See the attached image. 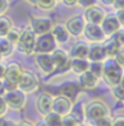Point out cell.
Returning <instances> with one entry per match:
<instances>
[{
    "mask_svg": "<svg viewBox=\"0 0 124 126\" xmlns=\"http://www.w3.org/2000/svg\"><path fill=\"white\" fill-rule=\"evenodd\" d=\"M122 68L117 64V62L113 58H109L104 62V72L102 77L109 82L111 86H116L121 82L122 79Z\"/></svg>",
    "mask_w": 124,
    "mask_h": 126,
    "instance_id": "6da1fadb",
    "label": "cell"
},
{
    "mask_svg": "<svg viewBox=\"0 0 124 126\" xmlns=\"http://www.w3.org/2000/svg\"><path fill=\"white\" fill-rule=\"evenodd\" d=\"M21 74H22V68L19 67L18 63H10L6 67L5 77L2 79L4 86H5V90L6 91H11V90L17 89L18 81H19V78H21Z\"/></svg>",
    "mask_w": 124,
    "mask_h": 126,
    "instance_id": "7a4b0ae2",
    "label": "cell"
},
{
    "mask_svg": "<svg viewBox=\"0 0 124 126\" xmlns=\"http://www.w3.org/2000/svg\"><path fill=\"white\" fill-rule=\"evenodd\" d=\"M57 48V41L54 40L52 33H45L41 35H36L35 38V53H51Z\"/></svg>",
    "mask_w": 124,
    "mask_h": 126,
    "instance_id": "3957f363",
    "label": "cell"
},
{
    "mask_svg": "<svg viewBox=\"0 0 124 126\" xmlns=\"http://www.w3.org/2000/svg\"><path fill=\"white\" fill-rule=\"evenodd\" d=\"M2 97H4V99L6 102V106H9L12 109L22 110L27 104V96L19 89L6 91Z\"/></svg>",
    "mask_w": 124,
    "mask_h": 126,
    "instance_id": "277c9868",
    "label": "cell"
},
{
    "mask_svg": "<svg viewBox=\"0 0 124 126\" xmlns=\"http://www.w3.org/2000/svg\"><path fill=\"white\" fill-rule=\"evenodd\" d=\"M37 86H39V81L35 74L30 70H22L17 89H19L24 94H30L37 89Z\"/></svg>",
    "mask_w": 124,
    "mask_h": 126,
    "instance_id": "5b68a950",
    "label": "cell"
},
{
    "mask_svg": "<svg viewBox=\"0 0 124 126\" xmlns=\"http://www.w3.org/2000/svg\"><path fill=\"white\" fill-rule=\"evenodd\" d=\"M109 115V108L105 103L100 101H93L90 102L86 108V116L90 123H95L102 116Z\"/></svg>",
    "mask_w": 124,
    "mask_h": 126,
    "instance_id": "8992f818",
    "label": "cell"
},
{
    "mask_svg": "<svg viewBox=\"0 0 124 126\" xmlns=\"http://www.w3.org/2000/svg\"><path fill=\"white\" fill-rule=\"evenodd\" d=\"M35 38H36V35L33 33L31 29H25V31L21 32V36H19V40L17 43L18 50L24 55L34 53Z\"/></svg>",
    "mask_w": 124,
    "mask_h": 126,
    "instance_id": "52a82bcc",
    "label": "cell"
},
{
    "mask_svg": "<svg viewBox=\"0 0 124 126\" xmlns=\"http://www.w3.org/2000/svg\"><path fill=\"white\" fill-rule=\"evenodd\" d=\"M86 23H87V22H86L84 17L81 15H77V16L71 17V18L66 22L65 27H66V29L69 32L70 36L79 38V36L83 35V31H84Z\"/></svg>",
    "mask_w": 124,
    "mask_h": 126,
    "instance_id": "ba28073f",
    "label": "cell"
},
{
    "mask_svg": "<svg viewBox=\"0 0 124 126\" xmlns=\"http://www.w3.org/2000/svg\"><path fill=\"white\" fill-rule=\"evenodd\" d=\"M52 111H56L57 114H59L62 116L69 115L72 111V99H70L65 96H62V94L53 98Z\"/></svg>",
    "mask_w": 124,
    "mask_h": 126,
    "instance_id": "9c48e42d",
    "label": "cell"
},
{
    "mask_svg": "<svg viewBox=\"0 0 124 126\" xmlns=\"http://www.w3.org/2000/svg\"><path fill=\"white\" fill-rule=\"evenodd\" d=\"M83 35L92 43H102L106 39V35L104 34V32L101 29L100 24H93V23H86L84 26V31Z\"/></svg>",
    "mask_w": 124,
    "mask_h": 126,
    "instance_id": "30bf717a",
    "label": "cell"
},
{
    "mask_svg": "<svg viewBox=\"0 0 124 126\" xmlns=\"http://www.w3.org/2000/svg\"><path fill=\"white\" fill-rule=\"evenodd\" d=\"M31 31L35 35H41L45 33H49L53 28V22L52 19L46 18V17H41V18H33L30 22Z\"/></svg>",
    "mask_w": 124,
    "mask_h": 126,
    "instance_id": "8fae6325",
    "label": "cell"
},
{
    "mask_svg": "<svg viewBox=\"0 0 124 126\" xmlns=\"http://www.w3.org/2000/svg\"><path fill=\"white\" fill-rule=\"evenodd\" d=\"M100 27L106 36H111L118 29H121V24H119L116 15H106L104 17L102 22L100 23Z\"/></svg>",
    "mask_w": 124,
    "mask_h": 126,
    "instance_id": "7c38bea8",
    "label": "cell"
},
{
    "mask_svg": "<svg viewBox=\"0 0 124 126\" xmlns=\"http://www.w3.org/2000/svg\"><path fill=\"white\" fill-rule=\"evenodd\" d=\"M35 63L39 67V69L45 74H49L56 69L53 61H52V57H51V53H36Z\"/></svg>",
    "mask_w": 124,
    "mask_h": 126,
    "instance_id": "4fadbf2b",
    "label": "cell"
},
{
    "mask_svg": "<svg viewBox=\"0 0 124 126\" xmlns=\"http://www.w3.org/2000/svg\"><path fill=\"white\" fill-rule=\"evenodd\" d=\"M106 16L105 11L100 7H98L96 5L90 6L88 9H86V14H84V19L87 23H93V24H100L104 19V17Z\"/></svg>",
    "mask_w": 124,
    "mask_h": 126,
    "instance_id": "5bb4252c",
    "label": "cell"
},
{
    "mask_svg": "<svg viewBox=\"0 0 124 126\" xmlns=\"http://www.w3.org/2000/svg\"><path fill=\"white\" fill-rule=\"evenodd\" d=\"M78 81H79V86H81L83 90H87V91L94 90V89L98 86V84H99V79L96 78L94 74H92L89 70H87V72L79 74Z\"/></svg>",
    "mask_w": 124,
    "mask_h": 126,
    "instance_id": "9a60e30c",
    "label": "cell"
},
{
    "mask_svg": "<svg viewBox=\"0 0 124 126\" xmlns=\"http://www.w3.org/2000/svg\"><path fill=\"white\" fill-rule=\"evenodd\" d=\"M52 103H53V96L47 94V92L42 94L39 97L37 104H36L39 113H40L41 115L46 116L49 111H52Z\"/></svg>",
    "mask_w": 124,
    "mask_h": 126,
    "instance_id": "2e32d148",
    "label": "cell"
},
{
    "mask_svg": "<svg viewBox=\"0 0 124 126\" xmlns=\"http://www.w3.org/2000/svg\"><path fill=\"white\" fill-rule=\"evenodd\" d=\"M51 57H52V61H53L56 69H63L69 64V56L63 50L56 48L53 52H51Z\"/></svg>",
    "mask_w": 124,
    "mask_h": 126,
    "instance_id": "e0dca14e",
    "label": "cell"
},
{
    "mask_svg": "<svg viewBox=\"0 0 124 126\" xmlns=\"http://www.w3.org/2000/svg\"><path fill=\"white\" fill-rule=\"evenodd\" d=\"M51 33H52L54 40L57 41V44H65L70 40V34H69V32H68L66 27L64 24L53 26Z\"/></svg>",
    "mask_w": 124,
    "mask_h": 126,
    "instance_id": "ac0fdd59",
    "label": "cell"
},
{
    "mask_svg": "<svg viewBox=\"0 0 124 126\" xmlns=\"http://www.w3.org/2000/svg\"><path fill=\"white\" fill-rule=\"evenodd\" d=\"M87 58H88V61H90V62L105 61L106 55H105L104 47L100 46V45H93V46H90L89 47V51H88Z\"/></svg>",
    "mask_w": 124,
    "mask_h": 126,
    "instance_id": "d6986e66",
    "label": "cell"
},
{
    "mask_svg": "<svg viewBox=\"0 0 124 126\" xmlns=\"http://www.w3.org/2000/svg\"><path fill=\"white\" fill-rule=\"evenodd\" d=\"M70 65L76 74H82L89 69V61L87 58H72Z\"/></svg>",
    "mask_w": 124,
    "mask_h": 126,
    "instance_id": "ffe728a7",
    "label": "cell"
},
{
    "mask_svg": "<svg viewBox=\"0 0 124 126\" xmlns=\"http://www.w3.org/2000/svg\"><path fill=\"white\" fill-rule=\"evenodd\" d=\"M88 51H89V46L84 43H77L76 45L70 51V56L71 58H87L88 56Z\"/></svg>",
    "mask_w": 124,
    "mask_h": 126,
    "instance_id": "44dd1931",
    "label": "cell"
},
{
    "mask_svg": "<svg viewBox=\"0 0 124 126\" xmlns=\"http://www.w3.org/2000/svg\"><path fill=\"white\" fill-rule=\"evenodd\" d=\"M59 94H62V96H65V97H68V98H70V99H75L76 98V96L79 94V87H78L76 84H66V85H64L62 89L59 90Z\"/></svg>",
    "mask_w": 124,
    "mask_h": 126,
    "instance_id": "7402d4cb",
    "label": "cell"
},
{
    "mask_svg": "<svg viewBox=\"0 0 124 126\" xmlns=\"http://www.w3.org/2000/svg\"><path fill=\"white\" fill-rule=\"evenodd\" d=\"M102 47H104V51H105L106 57H109V58H113V57L117 55V52L121 50V46H119L113 39L107 40V41L104 44Z\"/></svg>",
    "mask_w": 124,
    "mask_h": 126,
    "instance_id": "603a6c76",
    "label": "cell"
},
{
    "mask_svg": "<svg viewBox=\"0 0 124 126\" xmlns=\"http://www.w3.org/2000/svg\"><path fill=\"white\" fill-rule=\"evenodd\" d=\"M13 45L5 38V36H0V55L1 57H7L12 53Z\"/></svg>",
    "mask_w": 124,
    "mask_h": 126,
    "instance_id": "cb8c5ba5",
    "label": "cell"
},
{
    "mask_svg": "<svg viewBox=\"0 0 124 126\" xmlns=\"http://www.w3.org/2000/svg\"><path fill=\"white\" fill-rule=\"evenodd\" d=\"M62 120L63 116L56 111H49L45 116V121L48 126H62Z\"/></svg>",
    "mask_w": 124,
    "mask_h": 126,
    "instance_id": "d4e9b609",
    "label": "cell"
},
{
    "mask_svg": "<svg viewBox=\"0 0 124 126\" xmlns=\"http://www.w3.org/2000/svg\"><path fill=\"white\" fill-rule=\"evenodd\" d=\"M92 74H94L98 79L102 78V72H104V61H95L89 62V69Z\"/></svg>",
    "mask_w": 124,
    "mask_h": 126,
    "instance_id": "484cf974",
    "label": "cell"
},
{
    "mask_svg": "<svg viewBox=\"0 0 124 126\" xmlns=\"http://www.w3.org/2000/svg\"><path fill=\"white\" fill-rule=\"evenodd\" d=\"M13 27L12 21L6 16H0V36H5L9 31Z\"/></svg>",
    "mask_w": 124,
    "mask_h": 126,
    "instance_id": "4316f807",
    "label": "cell"
},
{
    "mask_svg": "<svg viewBox=\"0 0 124 126\" xmlns=\"http://www.w3.org/2000/svg\"><path fill=\"white\" fill-rule=\"evenodd\" d=\"M19 36H21V32L18 31V29H16V28H13V27L5 35V38H6L12 45H17V43H18V40H19Z\"/></svg>",
    "mask_w": 124,
    "mask_h": 126,
    "instance_id": "83f0119b",
    "label": "cell"
},
{
    "mask_svg": "<svg viewBox=\"0 0 124 126\" xmlns=\"http://www.w3.org/2000/svg\"><path fill=\"white\" fill-rule=\"evenodd\" d=\"M57 4V0H37L36 1V5L41 9V10H45V11H48V10H52Z\"/></svg>",
    "mask_w": 124,
    "mask_h": 126,
    "instance_id": "f1b7e54d",
    "label": "cell"
},
{
    "mask_svg": "<svg viewBox=\"0 0 124 126\" xmlns=\"http://www.w3.org/2000/svg\"><path fill=\"white\" fill-rule=\"evenodd\" d=\"M79 120H78L76 116L69 114V115H65L63 116V120H62V126H77L79 125Z\"/></svg>",
    "mask_w": 124,
    "mask_h": 126,
    "instance_id": "f546056e",
    "label": "cell"
},
{
    "mask_svg": "<svg viewBox=\"0 0 124 126\" xmlns=\"http://www.w3.org/2000/svg\"><path fill=\"white\" fill-rule=\"evenodd\" d=\"M111 36H112V39H113L121 47L124 46V31L118 29V31L116 32L113 35H111Z\"/></svg>",
    "mask_w": 124,
    "mask_h": 126,
    "instance_id": "4dcf8cb0",
    "label": "cell"
},
{
    "mask_svg": "<svg viewBox=\"0 0 124 126\" xmlns=\"http://www.w3.org/2000/svg\"><path fill=\"white\" fill-rule=\"evenodd\" d=\"M114 89H113V94L114 96L121 101V102H123L124 103V87L121 85V84H118V85H116V86H113Z\"/></svg>",
    "mask_w": 124,
    "mask_h": 126,
    "instance_id": "1f68e13d",
    "label": "cell"
},
{
    "mask_svg": "<svg viewBox=\"0 0 124 126\" xmlns=\"http://www.w3.org/2000/svg\"><path fill=\"white\" fill-rule=\"evenodd\" d=\"M112 123H113V120L110 118V115H106V116H102L99 120H96L95 126H112Z\"/></svg>",
    "mask_w": 124,
    "mask_h": 126,
    "instance_id": "d6a6232c",
    "label": "cell"
},
{
    "mask_svg": "<svg viewBox=\"0 0 124 126\" xmlns=\"http://www.w3.org/2000/svg\"><path fill=\"white\" fill-rule=\"evenodd\" d=\"M113 60L117 62V64L123 69L124 68V51H122V50H119L118 52H117V55L113 57Z\"/></svg>",
    "mask_w": 124,
    "mask_h": 126,
    "instance_id": "836d02e7",
    "label": "cell"
},
{
    "mask_svg": "<svg viewBox=\"0 0 124 126\" xmlns=\"http://www.w3.org/2000/svg\"><path fill=\"white\" fill-rule=\"evenodd\" d=\"M77 4L81 7L88 9V7H90V6L96 5V0H77Z\"/></svg>",
    "mask_w": 124,
    "mask_h": 126,
    "instance_id": "e575fe53",
    "label": "cell"
},
{
    "mask_svg": "<svg viewBox=\"0 0 124 126\" xmlns=\"http://www.w3.org/2000/svg\"><path fill=\"white\" fill-rule=\"evenodd\" d=\"M9 7H10L9 0H0V16L5 15L6 11L9 10Z\"/></svg>",
    "mask_w": 124,
    "mask_h": 126,
    "instance_id": "d590c367",
    "label": "cell"
},
{
    "mask_svg": "<svg viewBox=\"0 0 124 126\" xmlns=\"http://www.w3.org/2000/svg\"><path fill=\"white\" fill-rule=\"evenodd\" d=\"M6 102H5V99H4V97L2 96H0V118H2L4 115H5V113H6Z\"/></svg>",
    "mask_w": 124,
    "mask_h": 126,
    "instance_id": "8d00e7d4",
    "label": "cell"
},
{
    "mask_svg": "<svg viewBox=\"0 0 124 126\" xmlns=\"http://www.w3.org/2000/svg\"><path fill=\"white\" fill-rule=\"evenodd\" d=\"M116 17H117V19H118L121 27H124V9L123 10H117Z\"/></svg>",
    "mask_w": 124,
    "mask_h": 126,
    "instance_id": "74e56055",
    "label": "cell"
},
{
    "mask_svg": "<svg viewBox=\"0 0 124 126\" xmlns=\"http://www.w3.org/2000/svg\"><path fill=\"white\" fill-rule=\"evenodd\" d=\"M112 126H124V116H117L113 120Z\"/></svg>",
    "mask_w": 124,
    "mask_h": 126,
    "instance_id": "f35d334b",
    "label": "cell"
},
{
    "mask_svg": "<svg viewBox=\"0 0 124 126\" xmlns=\"http://www.w3.org/2000/svg\"><path fill=\"white\" fill-rule=\"evenodd\" d=\"M113 7L116 10H123L124 9V0H114Z\"/></svg>",
    "mask_w": 124,
    "mask_h": 126,
    "instance_id": "ab89813d",
    "label": "cell"
},
{
    "mask_svg": "<svg viewBox=\"0 0 124 126\" xmlns=\"http://www.w3.org/2000/svg\"><path fill=\"white\" fill-rule=\"evenodd\" d=\"M66 6H74L77 4V0H62Z\"/></svg>",
    "mask_w": 124,
    "mask_h": 126,
    "instance_id": "60d3db41",
    "label": "cell"
},
{
    "mask_svg": "<svg viewBox=\"0 0 124 126\" xmlns=\"http://www.w3.org/2000/svg\"><path fill=\"white\" fill-rule=\"evenodd\" d=\"M5 70H6V67L0 63V79H4V77H5Z\"/></svg>",
    "mask_w": 124,
    "mask_h": 126,
    "instance_id": "b9f144b4",
    "label": "cell"
},
{
    "mask_svg": "<svg viewBox=\"0 0 124 126\" xmlns=\"http://www.w3.org/2000/svg\"><path fill=\"white\" fill-rule=\"evenodd\" d=\"M100 2L102 5H105V6H112L113 2H114V0H100Z\"/></svg>",
    "mask_w": 124,
    "mask_h": 126,
    "instance_id": "7bdbcfd3",
    "label": "cell"
},
{
    "mask_svg": "<svg viewBox=\"0 0 124 126\" xmlns=\"http://www.w3.org/2000/svg\"><path fill=\"white\" fill-rule=\"evenodd\" d=\"M5 92H6V90L4 86V81H2V79H0V96H4Z\"/></svg>",
    "mask_w": 124,
    "mask_h": 126,
    "instance_id": "ee69618b",
    "label": "cell"
},
{
    "mask_svg": "<svg viewBox=\"0 0 124 126\" xmlns=\"http://www.w3.org/2000/svg\"><path fill=\"white\" fill-rule=\"evenodd\" d=\"M0 126H10V121L4 120V119H1V118H0Z\"/></svg>",
    "mask_w": 124,
    "mask_h": 126,
    "instance_id": "f6af8a7d",
    "label": "cell"
},
{
    "mask_svg": "<svg viewBox=\"0 0 124 126\" xmlns=\"http://www.w3.org/2000/svg\"><path fill=\"white\" fill-rule=\"evenodd\" d=\"M35 126H48V125L46 124V121H45V120H41V121H39Z\"/></svg>",
    "mask_w": 124,
    "mask_h": 126,
    "instance_id": "bcb514c9",
    "label": "cell"
},
{
    "mask_svg": "<svg viewBox=\"0 0 124 126\" xmlns=\"http://www.w3.org/2000/svg\"><path fill=\"white\" fill-rule=\"evenodd\" d=\"M18 126H33V125H30L29 123H22V124H19Z\"/></svg>",
    "mask_w": 124,
    "mask_h": 126,
    "instance_id": "7dc6e473",
    "label": "cell"
},
{
    "mask_svg": "<svg viewBox=\"0 0 124 126\" xmlns=\"http://www.w3.org/2000/svg\"><path fill=\"white\" fill-rule=\"evenodd\" d=\"M119 84L124 87V75H122V79H121V82H119Z\"/></svg>",
    "mask_w": 124,
    "mask_h": 126,
    "instance_id": "c3c4849f",
    "label": "cell"
},
{
    "mask_svg": "<svg viewBox=\"0 0 124 126\" xmlns=\"http://www.w3.org/2000/svg\"><path fill=\"white\" fill-rule=\"evenodd\" d=\"M27 1H28V2H30V4H36V1H37V0H27Z\"/></svg>",
    "mask_w": 124,
    "mask_h": 126,
    "instance_id": "681fc988",
    "label": "cell"
},
{
    "mask_svg": "<svg viewBox=\"0 0 124 126\" xmlns=\"http://www.w3.org/2000/svg\"><path fill=\"white\" fill-rule=\"evenodd\" d=\"M77 126H83V125H81V124H79V125H77Z\"/></svg>",
    "mask_w": 124,
    "mask_h": 126,
    "instance_id": "f907efd6",
    "label": "cell"
},
{
    "mask_svg": "<svg viewBox=\"0 0 124 126\" xmlns=\"http://www.w3.org/2000/svg\"><path fill=\"white\" fill-rule=\"evenodd\" d=\"M0 60H1V55H0Z\"/></svg>",
    "mask_w": 124,
    "mask_h": 126,
    "instance_id": "816d5d0a",
    "label": "cell"
},
{
    "mask_svg": "<svg viewBox=\"0 0 124 126\" xmlns=\"http://www.w3.org/2000/svg\"><path fill=\"white\" fill-rule=\"evenodd\" d=\"M57 1H58V0H57Z\"/></svg>",
    "mask_w": 124,
    "mask_h": 126,
    "instance_id": "f5cc1de1",
    "label": "cell"
}]
</instances>
